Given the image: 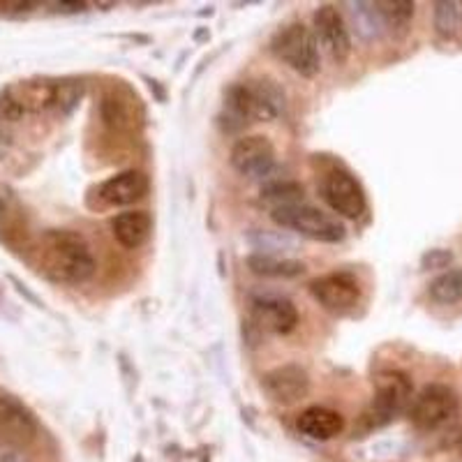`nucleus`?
<instances>
[{"label":"nucleus","mask_w":462,"mask_h":462,"mask_svg":"<svg viewBox=\"0 0 462 462\" xmlns=\"http://www.w3.org/2000/svg\"><path fill=\"white\" fill-rule=\"evenodd\" d=\"M300 199H303V185L294 180H271L262 189V201L271 206V210L300 204Z\"/></svg>","instance_id":"19"},{"label":"nucleus","mask_w":462,"mask_h":462,"mask_svg":"<svg viewBox=\"0 0 462 462\" xmlns=\"http://www.w3.org/2000/svg\"><path fill=\"white\" fill-rule=\"evenodd\" d=\"M315 37L317 42L331 53L336 63H345L352 53V40H349L345 16L333 5H321L315 12Z\"/></svg>","instance_id":"10"},{"label":"nucleus","mask_w":462,"mask_h":462,"mask_svg":"<svg viewBox=\"0 0 462 462\" xmlns=\"http://www.w3.org/2000/svg\"><path fill=\"white\" fill-rule=\"evenodd\" d=\"M23 114H26V111L19 105V100L14 97L10 86L0 90V116H3L5 121H19V118H23Z\"/></svg>","instance_id":"24"},{"label":"nucleus","mask_w":462,"mask_h":462,"mask_svg":"<svg viewBox=\"0 0 462 462\" xmlns=\"http://www.w3.org/2000/svg\"><path fill=\"white\" fill-rule=\"evenodd\" d=\"M296 428L305 437H310V439L326 441L333 439V437H337L345 430V419H342L340 411L315 404V407H308V410L300 411L299 420H296Z\"/></svg>","instance_id":"15"},{"label":"nucleus","mask_w":462,"mask_h":462,"mask_svg":"<svg viewBox=\"0 0 462 462\" xmlns=\"http://www.w3.org/2000/svg\"><path fill=\"white\" fill-rule=\"evenodd\" d=\"M435 28L439 35L453 37L462 31V3L441 0L435 3Z\"/></svg>","instance_id":"21"},{"label":"nucleus","mask_w":462,"mask_h":462,"mask_svg":"<svg viewBox=\"0 0 462 462\" xmlns=\"http://www.w3.org/2000/svg\"><path fill=\"white\" fill-rule=\"evenodd\" d=\"M42 271L53 282H86L95 273V259L86 238L68 229L44 231Z\"/></svg>","instance_id":"1"},{"label":"nucleus","mask_w":462,"mask_h":462,"mask_svg":"<svg viewBox=\"0 0 462 462\" xmlns=\"http://www.w3.org/2000/svg\"><path fill=\"white\" fill-rule=\"evenodd\" d=\"M411 379L404 373L391 370L377 377V391H374L373 407L365 411L363 419L368 420L370 428L386 426L402 410H407V404L411 402Z\"/></svg>","instance_id":"5"},{"label":"nucleus","mask_w":462,"mask_h":462,"mask_svg":"<svg viewBox=\"0 0 462 462\" xmlns=\"http://www.w3.org/2000/svg\"><path fill=\"white\" fill-rule=\"evenodd\" d=\"M97 195L106 206H130L148 195V176L130 169V171H123L105 180L97 189Z\"/></svg>","instance_id":"14"},{"label":"nucleus","mask_w":462,"mask_h":462,"mask_svg":"<svg viewBox=\"0 0 462 462\" xmlns=\"http://www.w3.org/2000/svg\"><path fill=\"white\" fill-rule=\"evenodd\" d=\"M53 12H60V14H77V12H86V3H51Z\"/></svg>","instance_id":"27"},{"label":"nucleus","mask_w":462,"mask_h":462,"mask_svg":"<svg viewBox=\"0 0 462 462\" xmlns=\"http://www.w3.org/2000/svg\"><path fill=\"white\" fill-rule=\"evenodd\" d=\"M229 162L241 176L263 180L275 169V148L268 142V137H262V134L241 137L231 148Z\"/></svg>","instance_id":"8"},{"label":"nucleus","mask_w":462,"mask_h":462,"mask_svg":"<svg viewBox=\"0 0 462 462\" xmlns=\"http://www.w3.org/2000/svg\"><path fill=\"white\" fill-rule=\"evenodd\" d=\"M271 220L282 229H291L296 234L312 241L321 243H340L345 238V225L336 217L326 216L324 210L310 204H294L284 208L271 210Z\"/></svg>","instance_id":"4"},{"label":"nucleus","mask_w":462,"mask_h":462,"mask_svg":"<svg viewBox=\"0 0 462 462\" xmlns=\"http://www.w3.org/2000/svg\"><path fill=\"white\" fill-rule=\"evenodd\" d=\"M310 294L319 305H324L328 312H349L354 310L361 300V282L354 273H328L310 282Z\"/></svg>","instance_id":"7"},{"label":"nucleus","mask_w":462,"mask_h":462,"mask_svg":"<svg viewBox=\"0 0 462 462\" xmlns=\"http://www.w3.org/2000/svg\"><path fill=\"white\" fill-rule=\"evenodd\" d=\"M457 414V395L444 383H430L410 407V420L419 430H437Z\"/></svg>","instance_id":"6"},{"label":"nucleus","mask_w":462,"mask_h":462,"mask_svg":"<svg viewBox=\"0 0 462 462\" xmlns=\"http://www.w3.org/2000/svg\"><path fill=\"white\" fill-rule=\"evenodd\" d=\"M262 389L268 398L278 404H294L303 400L310 391V377L300 365H280L262 377Z\"/></svg>","instance_id":"11"},{"label":"nucleus","mask_w":462,"mask_h":462,"mask_svg":"<svg viewBox=\"0 0 462 462\" xmlns=\"http://www.w3.org/2000/svg\"><path fill=\"white\" fill-rule=\"evenodd\" d=\"M284 95L273 81H250V84H234L225 93V114L222 125L226 132H238L247 123L273 121L282 114Z\"/></svg>","instance_id":"2"},{"label":"nucleus","mask_w":462,"mask_h":462,"mask_svg":"<svg viewBox=\"0 0 462 462\" xmlns=\"http://www.w3.org/2000/svg\"><path fill=\"white\" fill-rule=\"evenodd\" d=\"M247 268L262 278H299L305 273V263L296 259H282L275 254L254 253L247 257Z\"/></svg>","instance_id":"17"},{"label":"nucleus","mask_w":462,"mask_h":462,"mask_svg":"<svg viewBox=\"0 0 462 462\" xmlns=\"http://www.w3.org/2000/svg\"><path fill=\"white\" fill-rule=\"evenodd\" d=\"M379 12H382L386 28H404L410 26L411 16H414V3L410 0H395V3H377Z\"/></svg>","instance_id":"22"},{"label":"nucleus","mask_w":462,"mask_h":462,"mask_svg":"<svg viewBox=\"0 0 462 462\" xmlns=\"http://www.w3.org/2000/svg\"><path fill=\"white\" fill-rule=\"evenodd\" d=\"M0 435L16 447L28 444L37 435L35 416L14 395H0Z\"/></svg>","instance_id":"12"},{"label":"nucleus","mask_w":462,"mask_h":462,"mask_svg":"<svg viewBox=\"0 0 462 462\" xmlns=\"http://www.w3.org/2000/svg\"><path fill=\"white\" fill-rule=\"evenodd\" d=\"M0 462H32L31 456L22 447L10 444V441H0Z\"/></svg>","instance_id":"26"},{"label":"nucleus","mask_w":462,"mask_h":462,"mask_svg":"<svg viewBox=\"0 0 462 462\" xmlns=\"http://www.w3.org/2000/svg\"><path fill=\"white\" fill-rule=\"evenodd\" d=\"M275 56L287 63L289 68L299 72L300 77H315L321 69L319 42H317L315 32L303 23H289L287 28L278 32L271 42Z\"/></svg>","instance_id":"3"},{"label":"nucleus","mask_w":462,"mask_h":462,"mask_svg":"<svg viewBox=\"0 0 462 462\" xmlns=\"http://www.w3.org/2000/svg\"><path fill=\"white\" fill-rule=\"evenodd\" d=\"M346 7H349L354 31L365 42H373V40L382 37V32L386 31V22H383L377 3H349Z\"/></svg>","instance_id":"18"},{"label":"nucleus","mask_w":462,"mask_h":462,"mask_svg":"<svg viewBox=\"0 0 462 462\" xmlns=\"http://www.w3.org/2000/svg\"><path fill=\"white\" fill-rule=\"evenodd\" d=\"M451 263L453 253L451 250H444V247L428 250V253L420 257V268H423V271H439V268H448Z\"/></svg>","instance_id":"25"},{"label":"nucleus","mask_w":462,"mask_h":462,"mask_svg":"<svg viewBox=\"0 0 462 462\" xmlns=\"http://www.w3.org/2000/svg\"><path fill=\"white\" fill-rule=\"evenodd\" d=\"M3 137H5V125H3V121H0V142H3Z\"/></svg>","instance_id":"29"},{"label":"nucleus","mask_w":462,"mask_h":462,"mask_svg":"<svg viewBox=\"0 0 462 462\" xmlns=\"http://www.w3.org/2000/svg\"><path fill=\"white\" fill-rule=\"evenodd\" d=\"M81 95H84V86L79 81H60L53 88V106L60 114H69V111L77 109Z\"/></svg>","instance_id":"23"},{"label":"nucleus","mask_w":462,"mask_h":462,"mask_svg":"<svg viewBox=\"0 0 462 462\" xmlns=\"http://www.w3.org/2000/svg\"><path fill=\"white\" fill-rule=\"evenodd\" d=\"M5 220V204H3V201H0V222Z\"/></svg>","instance_id":"28"},{"label":"nucleus","mask_w":462,"mask_h":462,"mask_svg":"<svg viewBox=\"0 0 462 462\" xmlns=\"http://www.w3.org/2000/svg\"><path fill=\"white\" fill-rule=\"evenodd\" d=\"M430 299L441 305L462 300V271H447L430 282Z\"/></svg>","instance_id":"20"},{"label":"nucleus","mask_w":462,"mask_h":462,"mask_svg":"<svg viewBox=\"0 0 462 462\" xmlns=\"http://www.w3.org/2000/svg\"><path fill=\"white\" fill-rule=\"evenodd\" d=\"M321 197L337 216L356 220L365 213V195L358 180L352 173L342 171V169H333L326 173L324 183H321Z\"/></svg>","instance_id":"9"},{"label":"nucleus","mask_w":462,"mask_h":462,"mask_svg":"<svg viewBox=\"0 0 462 462\" xmlns=\"http://www.w3.org/2000/svg\"><path fill=\"white\" fill-rule=\"evenodd\" d=\"M152 220L146 210H125L111 220V234L123 247L134 250L151 238Z\"/></svg>","instance_id":"16"},{"label":"nucleus","mask_w":462,"mask_h":462,"mask_svg":"<svg viewBox=\"0 0 462 462\" xmlns=\"http://www.w3.org/2000/svg\"><path fill=\"white\" fill-rule=\"evenodd\" d=\"M253 312L259 326H263L266 331L280 333V336L291 333L296 328V324H299L296 305L289 299H284V296H254Z\"/></svg>","instance_id":"13"}]
</instances>
